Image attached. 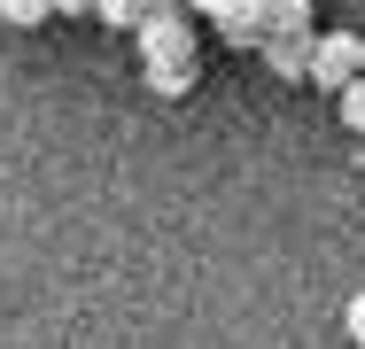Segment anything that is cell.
<instances>
[{
	"label": "cell",
	"mask_w": 365,
	"mask_h": 349,
	"mask_svg": "<svg viewBox=\"0 0 365 349\" xmlns=\"http://www.w3.org/2000/svg\"><path fill=\"white\" fill-rule=\"evenodd\" d=\"M350 78H365V70H358V39H350V31H327V39H311V85L342 93Z\"/></svg>",
	"instance_id": "obj_2"
},
{
	"label": "cell",
	"mask_w": 365,
	"mask_h": 349,
	"mask_svg": "<svg viewBox=\"0 0 365 349\" xmlns=\"http://www.w3.org/2000/svg\"><path fill=\"white\" fill-rule=\"evenodd\" d=\"M93 8H101V24H117V31H140V24H148L140 0H93Z\"/></svg>",
	"instance_id": "obj_6"
},
{
	"label": "cell",
	"mask_w": 365,
	"mask_h": 349,
	"mask_svg": "<svg viewBox=\"0 0 365 349\" xmlns=\"http://www.w3.org/2000/svg\"><path fill=\"white\" fill-rule=\"evenodd\" d=\"M358 70H365V39H358Z\"/></svg>",
	"instance_id": "obj_12"
},
{
	"label": "cell",
	"mask_w": 365,
	"mask_h": 349,
	"mask_svg": "<svg viewBox=\"0 0 365 349\" xmlns=\"http://www.w3.org/2000/svg\"><path fill=\"white\" fill-rule=\"evenodd\" d=\"M264 39H311V0H264Z\"/></svg>",
	"instance_id": "obj_4"
},
{
	"label": "cell",
	"mask_w": 365,
	"mask_h": 349,
	"mask_svg": "<svg viewBox=\"0 0 365 349\" xmlns=\"http://www.w3.org/2000/svg\"><path fill=\"white\" fill-rule=\"evenodd\" d=\"M140 8H163V0H140Z\"/></svg>",
	"instance_id": "obj_13"
},
{
	"label": "cell",
	"mask_w": 365,
	"mask_h": 349,
	"mask_svg": "<svg viewBox=\"0 0 365 349\" xmlns=\"http://www.w3.org/2000/svg\"><path fill=\"white\" fill-rule=\"evenodd\" d=\"M140 47H148V70L195 63V31H187V16H148V24H140Z\"/></svg>",
	"instance_id": "obj_1"
},
{
	"label": "cell",
	"mask_w": 365,
	"mask_h": 349,
	"mask_svg": "<svg viewBox=\"0 0 365 349\" xmlns=\"http://www.w3.org/2000/svg\"><path fill=\"white\" fill-rule=\"evenodd\" d=\"M78 8H93V0H55V16H78Z\"/></svg>",
	"instance_id": "obj_11"
},
{
	"label": "cell",
	"mask_w": 365,
	"mask_h": 349,
	"mask_svg": "<svg viewBox=\"0 0 365 349\" xmlns=\"http://www.w3.org/2000/svg\"><path fill=\"white\" fill-rule=\"evenodd\" d=\"M202 16H218V31L233 47H257V39H264V24H257L264 0H202Z\"/></svg>",
	"instance_id": "obj_3"
},
{
	"label": "cell",
	"mask_w": 365,
	"mask_h": 349,
	"mask_svg": "<svg viewBox=\"0 0 365 349\" xmlns=\"http://www.w3.org/2000/svg\"><path fill=\"white\" fill-rule=\"evenodd\" d=\"M148 85H155V93H187V85H195V63H179V70H148Z\"/></svg>",
	"instance_id": "obj_9"
},
{
	"label": "cell",
	"mask_w": 365,
	"mask_h": 349,
	"mask_svg": "<svg viewBox=\"0 0 365 349\" xmlns=\"http://www.w3.org/2000/svg\"><path fill=\"white\" fill-rule=\"evenodd\" d=\"M342 125H350V132H365V78H350V85H342Z\"/></svg>",
	"instance_id": "obj_8"
},
{
	"label": "cell",
	"mask_w": 365,
	"mask_h": 349,
	"mask_svg": "<svg viewBox=\"0 0 365 349\" xmlns=\"http://www.w3.org/2000/svg\"><path fill=\"white\" fill-rule=\"evenodd\" d=\"M342 326H350V342L365 349V295H350V311H342Z\"/></svg>",
	"instance_id": "obj_10"
},
{
	"label": "cell",
	"mask_w": 365,
	"mask_h": 349,
	"mask_svg": "<svg viewBox=\"0 0 365 349\" xmlns=\"http://www.w3.org/2000/svg\"><path fill=\"white\" fill-rule=\"evenodd\" d=\"M257 47L280 78H311V39H257Z\"/></svg>",
	"instance_id": "obj_5"
},
{
	"label": "cell",
	"mask_w": 365,
	"mask_h": 349,
	"mask_svg": "<svg viewBox=\"0 0 365 349\" xmlns=\"http://www.w3.org/2000/svg\"><path fill=\"white\" fill-rule=\"evenodd\" d=\"M0 16H8V24H47L55 0H0Z\"/></svg>",
	"instance_id": "obj_7"
}]
</instances>
